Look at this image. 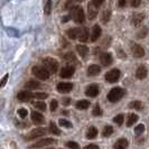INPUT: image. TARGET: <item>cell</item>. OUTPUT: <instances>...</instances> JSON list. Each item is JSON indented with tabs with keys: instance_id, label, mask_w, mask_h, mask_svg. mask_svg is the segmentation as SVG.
Segmentation results:
<instances>
[{
	"instance_id": "cell-10",
	"label": "cell",
	"mask_w": 149,
	"mask_h": 149,
	"mask_svg": "<svg viewBox=\"0 0 149 149\" xmlns=\"http://www.w3.org/2000/svg\"><path fill=\"white\" fill-rule=\"evenodd\" d=\"M100 62L103 66H110L113 63V57L110 53H102L100 54Z\"/></svg>"
},
{
	"instance_id": "cell-36",
	"label": "cell",
	"mask_w": 149,
	"mask_h": 149,
	"mask_svg": "<svg viewBox=\"0 0 149 149\" xmlns=\"http://www.w3.org/2000/svg\"><path fill=\"white\" fill-rule=\"evenodd\" d=\"M58 123H60V126L64 128H72V123L68 121V120H65V119H61L58 121Z\"/></svg>"
},
{
	"instance_id": "cell-13",
	"label": "cell",
	"mask_w": 149,
	"mask_h": 149,
	"mask_svg": "<svg viewBox=\"0 0 149 149\" xmlns=\"http://www.w3.org/2000/svg\"><path fill=\"white\" fill-rule=\"evenodd\" d=\"M53 143H56V140H54L52 138H47L44 140H40V141L36 142L34 145L30 146V148H40V147H46V146H51Z\"/></svg>"
},
{
	"instance_id": "cell-24",
	"label": "cell",
	"mask_w": 149,
	"mask_h": 149,
	"mask_svg": "<svg viewBox=\"0 0 149 149\" xmlns=\"http://www.w3.org/2000/svg\"><path fill=\"white\" fill-rule=\"evenodd\" d=\"M25 86H26V89L28 90H34V89H39L42 85H40V83L35 81V80H30V81H28V82L25 84Z\"/></svg>"
},
{
	"instance_id": "cell-3",
	"label": "cell",
	"mask_w": 149,
	"mask_h": 149,
	"mask_svg": "<svg viewBox=\"0 0 149 149\" xmlns=\"http://www.w3.org/2000/svg\"><path fill=\"white\" fill-rule=\"evenodd\" d=\"M31 73L35 77H37L39 80H43V81L48 80L49 75H51V72L45 66H34L31 70Z\"/></svg>"
},
{
	"instance_id": "cell-21",
	"label": "cell",
	"mask_w": 149,
	"mask_h": 149,
	"mask_svg": "<svg viewBox=\"0 0 149 149\" xmlns=\"http://www.w3.org/2000/svg\"><path fill=\"white\" fill-rule=\"evenodd\" d=\"M88 9H89V18L90 19H94L97 15V7L94 6L93 2H91V3H89Z\"/></svg>"
},
{
	"instance_id": "cell-50",
	"label": "cell",
	"mask_w": 149,
	"mask_h": 149,
	"mask_svg": "<svg viewBox=\"0 0 149 149\" xmlns=\"http://www.w3.org/2000/svg\"><path fill=\"white\" fill-rule=\"evenodd\" d=\"M67 20H68V17H64V18H63V19H62V22H67Z\"/></svg>"
},
{
	"instance_id": "cell-9",
	"label": "cell",
	"mask_w": 149,
	"mask_h": 149,
	"mask_svg": "<svg viewBox=\"0 0 149 149\" xmlns=\"http://www.w3.org/2000/svg\"><path fill=\"white\" fill-rule=\"evenodd\" d=\"M145 13H137L134 14V16L131 17V25L134 27H138L142 24V22L145 20Z\"/></svg>"
},
{
	"instance_id": "cell-20",
	"label": "cell",
	"mask_w": 149,
	"mask_h": 149,
	"mask_svg": "<svg viewBox=\"0 0 149 149\" xmlns=\"http://www.w3.org/2000/svg\"><path fill=\"white\" fill-rule=\"evenodd\" d=\"M76 51L80 54V56L82 58H85L89 54V48L85 46V45H76Z\"/></svg>"
},
{
	"instance_id": "cell-19",
	"label": "cell",
	"mask_w": 149,
	"mask_h": 149,
	"mask_svg": "<svg viewBox=\"0 0 149 149\" xmlns=\"http://www.w3.org/2000/svg\"><path fill=\"white\" fill-rule=\"evenodd\" d=\"M82 33V29L81 28H70V29L66 30V35L71 39H76V38L80 37Z\"/></svg>"
},
{
	"instance_id": "cell-25",
	"label": "cell",
	"mask_w": 149,
	"mask_h": 149,
	"mask_svg": "<svg viewBox=\"0 0 149 149\" xmlns=\"http://www.w3.org/2000/svg\"><path fill=\"white\" fill-rule=\"evenodd\" d=\"M97 136V129L95 127H90L86 131V138L88 139H94Z\"/></svg>"
},
{
	"instance_id": "cell-5",
	"label": "cell",
	"mask_w": 149,
	"mask_h": 149,
	"mask_svg": "<svg viewBox=\"0 0 149 149\" xmlns=\"http://www.w3.org/2000/svg\"><path fill=\"white\" fill-rule=\"evenodd\" d=\"M120 76H121V72H120L118 68H113V70H110L109 72H107L104 77L107 82L116 83L119 81Z\"/></svg>"
},
{
	"instance_id": "cell-14",
	"label": "cell",
	"mask_w": 149,
	"mask_h": 149,
	"mask_svg": "<svg viewBox=\"0 0 149 149\" xmlns=\"http://www.w3.org/2000/svg\"><path fill=\"white\" fill-rule=\"evenodd\" d=\"M101 33H102V29L99 25H94L93 28H92V33H91V42L94 43L97 42V39L101 36Z\"/></svg>"
},
{
	"instance_id": "cell-23",
	"label": "cell",
	"mask_w": 149,
	"mask_h": 149,
	"mask_svg": "<svg viewBox=\"0 0 149 149\" xmlns=\"http://www.w3.org/2000/svg\"><path fill=\"white\" fill-rule=\"evenodd\" d=\"M128 146H129V142H128V140H127V139H125V138H121V139H119L118 141L113 145V147H114L116 149L127 148Z\"/></svg>"
},
{
	"instance_id": "cell-27",
	"label": "cell",
	"mask_w": 149,
	"mask_h": 149,
	"mask_svg": "<svg viewBox=\"0 0 149 149\" xmlns=\"http://www.w3.org/2000/svg\"><path fill=\"white\" fill-rule=\"evenodd\" d=\"M129 108L130 109H134V110H142L143 104L141 101H131L129 103Z\"/></svg>"
},
{
	"instance_id": "cell-46",
	"label": "cell",
	"mask_w": 149,
	"mask_h": 149,
	"mask_svg": "<svg viewBox=\"0 0 149 149\" xmlns=\"http://www.w3.org/2000/svg\"><path fill=\"white\" fill-rule=\"evenodd\" d=\"M92 2L94 3V6H97V7H100L103 2H104V0H92Z\"/></svg>"
},
{
	"instance_id": "cell-40",
	"label": "cell",
	"mask_w": 149,
	"mask_h": 149,
	"mask_svg": "<svg viewBox=\"0 0 149 149\" xmlns=\"http://www.w3.org/2000/svg\"><path fill=\"white\" fill-rule=\"evenodd\" d=\"M47 93H33V99H47Z\"/></svg>"
},
{
	"instance_id": "cell-45",
	"label": "cell",
	"mask_w": 149,
	"mask_h": 149,
	"mask_svg": "<svg viewBox=\"0 0 149 149\" xmlns=\"http://www.w3.org/2000/svg\"><path fill=\"white\" fill-rule=\"evenodd\" d=\"M8 77H9V75L8 74H6L3 77H2V81H1V83H0V86H1V88H3V86L6 85V82H7Z\"/></svg>"
},
{
	"instance_id": "cell-16",
	"label": "cell",
	"mask_w": 149,
	"mask_h": 149,
	"mask_svg": "<svg viewBox=\"0 0 149 149\" xmlns=\"http://www.w3.org/2000/svg\"><path fill=\"white\" fill-rule=\"evenodd\" d=\"M101 73V67L97 65V64H92L88 67V71H86V74L89 76H97Z\"/></svg>"
},
{
	"instance_id": "cell-37",
	"label": "cell",
	"mask_w": 149,
	"mask_h": 149,
	"mask_svg": "<svg viewBox=\"0 0 149 149\" xmlns=\"http://www.w3.org/2000/svg\"><path fill=\"white\" fill-rule=\"evenodd\" d=\"M64 58L68 62H76V57H75V55L73 53H67L64 55Z\"/></svg>"
},
{
	"instance_id": "cell-28",
	"label": "cell",
	"mask_w": 149,
	"mask_h": 149,
	"mask_svg": "<svg viewBox=\"0 0 149 149\" xmlns=\"http://www.w3.org/2000/svg\"><path fill=\"white\" fill-rule=\"evenodd\" d=\"M49 131H51L53 134H56V136H60L61 134V130L57 128L56 123H55L54 121H51V122H49Z\"/></svg>"
},
{
	"instance_id": "cell-41",
	"label": "cell",
	"mask_w": 149,
	"mask_h": 149,
	"mask_svg": "<svg viewBox=\"0 0 149 149\" xmlns=\"http://www.w3.org/2000/svg\"><path fill=\"white\" fill-rule=\"evenodd\" d=\"M147 34H148V28L147 27H145V28H142L139 33H138V37L139 38H143L147 36Z\"/></svg>"
},
{
	"instance_id": "cell-43",
	"label": "cell",
	"mask_w": 149,
	"mask_h": 149,
	"mask_svg": "<svg viewBox=\"0 0 149 149\" xmlns=\"http://www.w3.org/2000/svg\"><path fill=\"white\" fill-rule=\"evenodd\" d=\"M57 107H58V102L56 100H52V102H51V111L54 112L57 109Z\"/></svg>"
},
{
	"instance_id": "cell-48",
	"label": "cell",
	"mask_w": 149,
	"mask_h": 149,
	"mask_svg": "<svg viewBox=\"0 0 149 149\" xmlns=\"http://www.w3.org/2000/svg\"><path fill=\"white\" fill-rule=\"evenodd\" d=\"M63 104L64 105H70L71 104V99H70V97H64V99H63Z\"/></svg>"
},
{
	"instance_id": "cell-1",
	"label": "cell",
	"mask_w": 149,
	"mask_h": 149,
	"mask_svg": "<svg viewBox=\"0 0 149 149\" xmlns=\"http://www.w3.org/2000/svg\"><path fill=\"white\" fill-rule=\"evenodd\" d=\"M126 94V90L122 89V88H113V89L108 93V100L112 102V103H116L120 101L122 97H125Z\"/></svg>"
},
{
	"instance_id": "cell-30",
	"label": "cell",
	"mask_w": 149,
	"mask_h": 149,
	"mask_svg": "<svg viewBox=\"0 0 149 149\" xmlns=\"http://www.w3.org/2000/svg\"><path fill=\"white\" fill-rule=\"evenodd\" d=\"M102 113H103V111H102L101 107L99 105V103L94 105V108H93V110H92V114H93L94 117H101Z\"/></svg>"
},
{
	"instance_id": "cell-35",
	"label": "cell",
	"mask_w": 149,
	"mask_h": 149,
	"mask_svg": "<svg viewBox=\"0 0 149 149\" xmlns=\"http://www.w3.org/2000/svg\"><path fill=\"white\" fill-rule=\"evenodd\" d=\"M111 18V11L110 10H104L103 11V15H102V22H108Z\"/></svg>"
},
{
	"instance_id": "cell-17",
	"label": "cell",
	"mask_w": 149,
	"mask_h": 149,
	"mask_svg": "<svg viewBox=\"0 0 149 149\" xmlns=\"http://www.w3.org/2000/svg\"><path fill=\"white\" fill-rule=\"evenodd\" d=\"M147 75H148V71H147L146 66L140 65V66L137 68V71H136V77H137L138 80H143V79H146Z\"/></svg>"
},
{
	"instance_id": "cell-4",
	"label": "cell",
	"mask_w": 149,
	"mask_h": 149,
	"mask_svg": "<svg viewBox=\"0 0 149 149\" xmlns=\"http://www.w3.org/2000/svg\"><path fill=\"white\" fill-rule=\"evenodd\" d=\"M43 65H44L51 73H56L58 70V62L54 60L52 57H46L43 60Z\"/></svg>"
},
{
	"instance_id": "cell-31",
	"label": "cell",
	"mask_w": 149,
	"mask_h": 149,
	"mask_svg": "<svg viewBox=\"0 0 149 149\" xmlns=\"http://www.w3.org/2000/svg\"><path fill=\"white\" fill-rule=\"evenodd\" d=\"M51 10H52V0H46L45 1V6H44V13L45 15H49L51 14Z\"/></svg>"
},
{
	"instance_id": "cell-51",
	"label": "cell",
	"mask_w": 149,
	"mask_h": 149,
	"mask_svg": "<svg viewBox=\"0 0 149 149\" xmlns=\"http://www.w3.org/2000/svg\"><path fill=\"white\" fill-rule=\"evenodd\" d=\"M62 113H63L64 116H67V114H68V112H67V111H62Z\"/></svg>"
},
{
	"instance_id": "cell-29",
	"label": "cell",
	"mask_w": 149,
	"mask_h": 149,
	"mask_svg": "<svg viewBox=\"0 0 149 149\" xmlns=\"http://www.w3.org/2000/svg\"><path fill=\"white\" fill-rule=\"evenodd\" d=\"M79 39H80V42H83V43H84V42H88V39H89V31H88V28H83Z\"/></svg>"
},
{
	"instance_id": "cell-39",
	"label": "cell",
	"mask_w": 149,
	"mask_h": 149,
	"mask_svg": "<svg viewBox=\"0 0 149 149\" xmlns=\"http://www.w3.org/2000/svg\"><path fill=\"white\" fill-rule=\"evenodd\" d=\"M145 131V126L143 125H138L137 127L134 128V134H141Z\"/></svg>"
},
{
	"instance_id": "cell-12",
	"label": "cell",
	"mask_w": 149,
	"mask_h": 149,
	"mask_svg": "<svg viewBox=\"0 0 149 149\" xmlns=\"http://www.w3.org/2000/svg\"><path fill=\"white\" fill-rule=\"evenodd\" d=\"M73 90V84L68 82H61L57 84V91L60 93H68Z\"/></svg>"
},
{
	"instance_id": "cell-15",
	"label": "cell",
	"mask_w": 149,
	"mask_h": 149,
	"mask_svg": "<svg viewBox=\"0 0 149 149\" xmlns=\"http://www.w3.org/2000/svg\"><path fill=\"white\" fill-rule=\"evenodd\" d=\"M31 121H33L35 125H43L45 119H44V117H43L42 113L36 112V111H33L31 112Z\"/></svg>"
},
{
	"instance_id": "cell-26",
	"label": "cell",
	"mask_w": 149,
	"mask_h": 149,
	"mask_svg": "<svg viewBox=\"0 0 149 149\" xmlns=\"http://www.w3.org/2000/svg\"><path fill=\"white\" fill-rule=\"evenodd\" d=\"M139 119V117L137 116V114H134V113H130L129 116H128V119H127V126L128 127H131V126H134V122H137Z\"/></svg>"
},
{
	"instance_id": "cell-8",
	"label": "cell",
	"mask_w": 149,
	"mask_h": 149,
	"mask_svg": "<svg viewBox=\"0 0 149 149\" xmlns=\"http://www.w3.org/2000/svg\"><path fill=\"white\" fill-rule=\"evenodd\" d=\"M99 92H100L99 85L93 83V84H90L89 86L86 88V90H85V95H88L90 97H95L99 94Z\"/></svg>"
},
{
	"instance_id": "cell-32",
	"label": "cell",
	"mask_w": 149,
	"mask_h": 149,
	"mask_svg": "<svg viewBox=\"0 0 149 149\" xmlns=\"http://www.w3.org/2000/svg\"><path fill=\"white\" fill-rule=\"evenodd\" d=\"M113 134V128L111 126H105L103 128V131H102V136L103 137H110Z\"/></svg>"
},
{
	"instance_id": "cell-52",
	"label": "cell",
	"mask_w": 149,
	"mask_h": 149,
	"mask_svg": "<svg viewBox=\"0 0 149 149\" xmlns=\"http://www.w3.org/2000/svg\"><path fill=\"white\" fill-rule=\"evenodd\" d=\"M79 1H81V0H79Z\"/></svg>"
},
{
	"instance_id": "cell-44",
	"label": "cell",
	"mask_w": 149,
	"mask_h": 149,
	"mask_svg": "<svg viewBox=\"0 0 149 149\" xmlns=\"http://www.w3.org/2000/svg\"><path fill=\"white\" fill-rule=\"evenodd\" d=\"M66 147H68V148H75V149H79V145H77L76 142L68 141V142H66Z\"/></svg>"
},
{
	"instance_id": "cell-22",
	"label": "cell",
	"mask_w": 149,
	"mask_h": 149,
	"mask_svg": "<svg viewBox=\"0 0 149 149\" xmlns=\"http://www.w3.org/2000/svg\"><path fill=\"white\" fill-rule=\"evenodd\" d=\"M90 101L88 100H81V101H77L76 103H75V107H76V109H79V110H85V109H88L90 107Z\"/></svg>"
},
{
	"instance_id": "cell-18",
	"label": "cell",
	"mask_w": 149,
	"mask_h": 149,
	"mask_svg": "<svg viewBox=\"0 0 149 149\" xmlns=\"http://www.w3.org/2000/svg\"><path fill=\"white\" fill-rule=\"evenodd\" d=\"M17 99L19 101H22V102H26V101H29L30 99H33V93L29 92V91H22L17 94Z\"/></svg>"
},
{
	"instance_id": "cell-34",
	"label": "cell",
	"mask_w": 149,
	"mask_h": 149,
	"mask_svg": "<svg viewBox=\"0 0 149 149\" xmlns=\"http://www.w3.org/2000/svg\"><path fill=\"white\" fill-rule=\"evenodd\" d=\"M123 120H125V116L123 114H118V116H116L113 118V122L117 123L118 126H121L123 123Z\"/></svg>"
},
{
	"instance_id": "cell-2",
	"label": "cell",
	"mask_w": 149,
	"mask_h": 149,
	"mask_svg": "<svg viewBox=\"0 0 149 149\" xmlns=\"http://www.w3.org/2000/svg\"><path fill=\"white\" fill-rule=\"evenodd\" d=\"M71 18L76 24H83L84 20H85V15H84V11H83L82 7L73 6V7L71 8Z\"/></svg>"
},
{
	"instance_id": "cell-42",
	"label": "cell",
	"mask_w": 149,
	"mask_h": 149,
	"mask_svg": "<svg viewBox=\"0 0 149 149\" xmlns=\"http://www.w3.org/2000/svg\"><path fill=\"white\" fill-rule=\"evenodd\" d=\"M140 3H141V0H130V6L134 8L139 7Z\"/></svg>"
},
{
	"instance_id": "cell-38",
	"label": "cell",
	"mask_w": 149,
	"mask_h": 149,
	"mask_svg": "<svg viewBox=\"0 0 149 149\" xmlns=\"http://www.w3.org/2000/svg\"><path fill=\"white\" fill-rule=\"evenodd\" d=\"M17 113H18V116L20 117V118H26L27 117V113H28V111H27V109H25V108H20V109H18V111H17Z\"/></svg>"
},
{
	"instance_id": "cell-33",
	"label": "cell",
	"mask_w": 149,
	"mask_h": 149,
	"mask_svg": "<svg viewBox=\"0 0 149 149\" xmlns=\"http://www.w3.org/2000/svg\"><path fill=\"white\" fill-rule=\"evenodd\" d=\"M33 105L36 109L40 110V111H45L46 110V104H45L44 102H42V101H35V102H33Z\"/></svg>"
},
{
	"instance_id": "cell-7",
	"label": "cell",
	"mask_w": 149,
	"mask_h": 149,
	"mask_svg": "<svg viewBox=\"0 0 149 149\" xmlns=\"http://www.w3.org/2000/svg\"><path fill=\"white\" fill-rule=\"evenodd\" d=\"M130 49H131L134 57H136V58H141V57L145 56V49L139 44H131Z\"/></svg>"
},
{
	"instance_id": "cell-49",
	"label": "cell",
	"mask_w": 149,
	"mask_h": 149,
	"mask_svg": "<svg viewBox=\"0 0 149 149\" xmlns=\"http://www.w3.org/2000/svg\"><path fill=\"white\" fill-rule=\"evenodd\" d=\"M85 148H99V146L97 145H93V143H90V145H88V146H85Z\"/></svg>"
},
{
	"instance_id": "cell-47",
	"label": "cell",
	"mask_w": 149,
	"mask_h": 149,
	"mask_svg": "<svg viewBox=\"0 0 149 149\" xmlns=\"http://www.w3.org/2000/svg\"><path fill=\"white\" fill-rule=\"evenodd\" d=\"M118 5H119L120 8L126 7V5H127V0H118Z\"/></svg>"
},
{
	"instance_id": "cell-6",
	"label": "cell",
	"mask_w": 149,
	"mask_h": 149,
	"mask_svg": "<svg viewBox=\"0 0 149 149\" xmlns=\"http://www.w3.org/2000/svg\"><path fill=\"white\" fill-rule=\"evenodd\" d=\"M45 134H46L45 128H37V129L31 130L29 134L25 137V139H26V140H34V139H36V138L43 137Z\"/></svg>"
},
{
	"instance_id": "cell-11",
	"label": "cell",
	"mask_w": 149,
	"mask_h": 149,
	"mask_svg": "<svg viewBox=\"0 0 149 149\" xmlns=\"http://www.w3.org/2000/svg\"><path fill=\"white\" fill-rule=\"evenodd\" d=\"M75 72V68L74 66H72V65H67V66H64L62 70H61V77H63V79H70L72 75L74 74Z\"/></svg>"
}]
</instances>
